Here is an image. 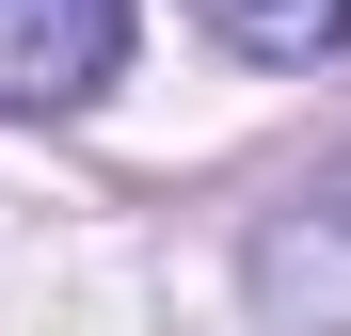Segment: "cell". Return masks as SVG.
<instances>
[{
	"instance_id": "2",
	"label": "cell",
	"mask_w": 351,
	"mask_h": 336,
	"mask_svg": "<svg viewBox=\"0 0 351 336\" xmlns=\"http://www.w3.org/2000/svg\"><path fill=\"white\" fill-rule=\"evenodd\" d=\"M128 65V0H0V112H80Z\"/></svg>"
},
{
	"instance_id": "1",
	"label": "cell",
	"mask_w": 351,
	"mask_h": 336,
	"mask_svg": "<svg viewBox=\"0 0 351 336\" xmlns=\"http://www.w3.org/2000/svg\"><path fill=\"white\" fill-rule=\"evenodd\" d=\"M256 304H271L287 336H351V160L256 224Z\"/></svg>"
},
{
	"instance_id": "3",
	"label": "cell",
	"mask_w": 351,
	"mask_h": 336,
	"mask_svg": "<svg viewBox=\"0 0 351 336\" xmlns=\"http://www.w3.org/2000/svg\"><path fill=\"white\" fill-rule=\"evenodd\" d=\"M192 16L240 48V65H335L351 48V0H192Z\"/></svg>"
}]
</instances>
